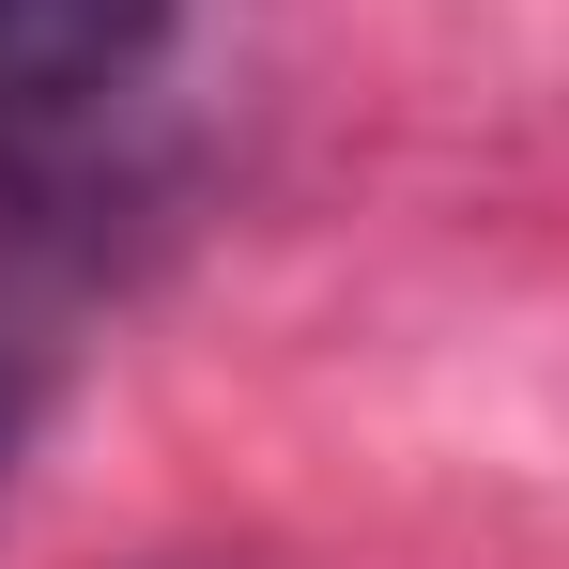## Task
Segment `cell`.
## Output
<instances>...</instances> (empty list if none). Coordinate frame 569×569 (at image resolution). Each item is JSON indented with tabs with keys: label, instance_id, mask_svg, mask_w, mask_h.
Here are the masks:
<instances>
[{
	"label": "cell",
	"instance_id": "1",
	"mask_svg": "<svg viewBox=\"0 0 569 569\" xmlns=\"http://www.w3.org/2000/svg\"><path fill=\"white\" fill-rule=\"evenodd\" d=\"M170 16H186V0H0V139L139 93L154 47H170Z\"/></svg>",
	"mask_w": 569,
	"mask_h": 569
},
{
	"label": "cell",
	"instance_id": "2",
	"mask_svg": "<svg viewBox=\"0 0 569 569\" xmlns=\"http://www.w3.org/2000/svg\"><path fill=\"white\" fill-rule=\"evenodd\" d=\"M31 400H47V355H31V339H0V462H16V431H31Z\"/></svg>",
	"mask_w": 569,
	"mask_h": 569
}]
</instances>
